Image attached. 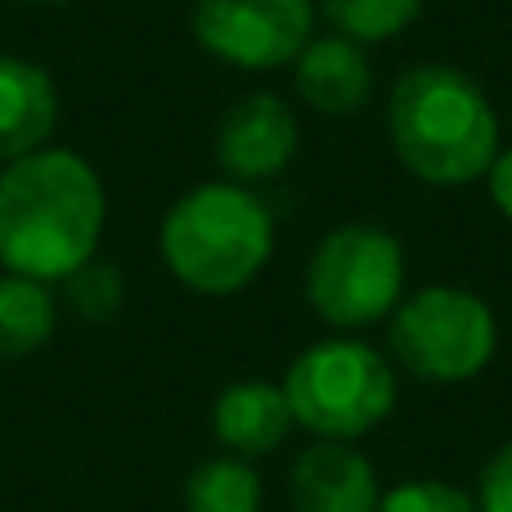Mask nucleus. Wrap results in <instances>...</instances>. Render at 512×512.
Masks as SVG:
<instances>
[{
    "label": "nucleus",
    "mask_w": 512,
    "mask_h": 512,
    "mask_svg": "<svg viewBox=\"0 0 512 512\" xmlns=\"http://www.w3.org/2000/svg\"><path fill=\"white\" fill-rule=\"evenodd\" d=\"M104 180L81 153L41 149L0 176V265L36 283H63L95 261L104 239Z\"/></svg>",
    "instance_id": "obj_1"
},
{
    "label": "nucleus",
    "mask_w": 512,
    "mask_h": 512,
    "mask_svg": "<svg viewBox=\"0 0 512 512\" xmlns=\"http://www.w3.org/2000/svg\"><path fill=\"white\" fill-rule=\"evenodd\" d=\"M387 135L400 167L432 189L477 185L504 149L490 95L454 63H414L391 86Z\"/></svg>",
    "instance_id": "obj_2"
},
{
    "label": "nucleus",
    "mask_w": 512,
    "mask_h": 512,
    "mask_svg": "<svg viewBox=\"0 0 512 512\" xmlns=\"http://www.w3.org/2000/svg\"><path fill=\"white\" fill-rule=\"evenodd\" d=\"M158 248L176 283H185L189 292L230 297L270 265L274 216L256 189L234 180H207L167 207Z\"/></svg>",
    "instance_id": "obj_3"
},
{
    "label": "nucleus",
    "mask_w": 512,
    "mask_h": 512,
    "mask_svg": "<svg viewBox=\"0 0 512 512\" xmlns=\"http://www.w3.org/2000/svg\"><path fill=\"white\" fill-rule=\"evenodd\" d=\"M292 423L315 441H346L378 432L400 396L396 364L360 337H324L306 346L283 373Z\"/></svg>",
    "instance_id": "obj_4"
},
{
    "label": "nucleus",
    "mask_w": 512,
    "mask_h": 512,
    "mask_svg": "<svg viewBox=\"0 0 512 512\" xmlns=\"http://www.w3.org/2000/svg\"><path fill=\"white\" fill-rule=\"evenodd\" d=\"M391 364L432 387H459L486 373L499 351V319L490 301L459 283H427L405 292L387 328Z\"/></svg>",
    "instance_id": "obj_5"
},
{
    "label": "nucleus",
    "mask_w": 512,
    "mask_h": 512,
    "mask_svg": "<svg viewBox=\"0 0 512 512\" xmlns=\"http://www.w3.org/2000/svg\"><path fill=\"white\" fill-rule=\"evenodd\" d=\"M306 301L333 333H364L405 301V248L382 225H337L306 261Z\"/></svg>",
    "instance_id": "obj_6"
},
{
    "label": "nucleus",
    "mask_w": 512,
    "mask_h": 512,
    "mask_svg": "<svg viewBox=\"0 0 512 512\" xmlns=\"http://www.w3.org/2000/svg\"><path fill=\"white\" fill-rule=\"evenodd\" d=\"M315 23V0H198L189 18L194 41L243 72L288 68L310 45Z\"/></svg>",
    "instance_id": "obj_7"
},
{
    "label": "nucleus",
    "mask_w": 512,
    "mask_h": 512,
    "mask_svg": "<svg viewBox=\"0 0 512 512\" xmlns=\"http://www.w3.org/2000/svg\"><path fill=\"white\" fill-rule=\"evenodd\" d=\"M301 122L279 95H243L216 126V167L234 185H270L297 162Z\"/></svg>",
    "instance_id": "obj_8"
},
{
    "label": "nucleus",
    "mask_w": 512,
    "mask_h": 512,
    "mask_svg": "<svg viewBox=\"0 0 512 512\" xmlns=\"http://www.w3.org/2000/svg\"><path fill=\"white\" fill-rule=\"evenodd\" d=\"M292 512H378V468L360 445L310 441L288 468Z\"/></svg>",
    "instance_id": "obj_9"
},
{
    "label": "nucleus",
    "mask_w": 512,
    "mask_h": 512,
    "mask_svg": "<svg viewBox=\"0 0 512 512\" xmlns=\"http://www.w3.org/2000/svg\"><path fill=\"white\" fill-rule=\"evenodd\" d=\"M292 86L301 104L324 117H355L373 99V63L369 50L346 36H310V45L292 59Z\"/></svg>",
    "instance_id": "obj_10"
},
{
    "label": "nucleus",
    "mask_w": 512,
    "mask_h": 512,
    "mask_svg": "<svg viewBox=\"0 0 512 512\" xmlns=\"http://www.w3.org/2000/svg\"><path fill=\"white\" fill-rule=\"evenodd\" d=\"M59 126V90L50 72L32 59L0 54V162H18L27 153L50 149Z\"/></svg>",
    "instance_id": "obj_11"
},
{
    "label": "nucleus",
    "mask_w": 512,
    "mask_h": 512,
    "mask_svg": "<svg viewBox=\"0 0 512 512\" xmlns=\"http://www.w3.org/2000/svg\"><path fill=\"white\" fill-rule=\"evenodd\" d=\"M292 409L279 382H230L212 405V432L225 445V454L239 459H265L292 436Z\"/></svg>",
    "instance_id": "obj_12"
},
{
    "label": "nucleus",
    "mask_w": 512,
    "mask_h": 512,
    "mask_svg": "<svg viewBox=\"0 0 512 512\" xmlns=\"http://www.w3.org/2000/svg\"><path fill=\"white\" fill-rule=\"evenodd\" d=\"M59 328V301L50 283L0 274V360H27Z\"/></svg>",
    "instance_id": "obj_13"
},
{
    "label": "nucleus",
    "mask_w": 512,
    "mask_h": 512,
    "mask_svg": "<svg viewBox=\"0 0 512 512\" xmlns=\"http://www.w3.org/2000/svg\"><path fill=\"white\" fill-rule=\"evenodd\" d=\"M261 477L239 454H212L185 481V512H261Z\"/></svg>",
    "instance_id": "obj_14"
},
{
    "label": "nucleus",
    "mask_w": 512,
    "mask_h": 512,
    "mask_svg": "<svg viewBox=\"0 0 512 512\" xmlns=\"http://www.w3.org/2000/svg\"><path fill=\"white\" fill-rule=\"evenodd\" d=\"M315 5L328 32L369 50V45H387L400 32H409L427 0H315Z\"/></svg>",
    "instance_id": "obj_15"
},
{
    "label": "nucleus",
    "mask_w": 512,
    "mask_h": 512,
    "mask_svg": "<svg viewBox=\"0 0 512 512\" xmlns=\"http://www.w3.org/2000/svg\"><path fill=\"white\" fill-rule=\"evenodd\" d=\"M63 297H68V310L90 324H104L122 310V297H126V283H122V270L108 261H86L81 270H72L63 279Z\"/></svg>",
    "instance_id": "obj_16"
},
{
    "label": "nucleus",
    "mask_w": 512,
    "mask_h": 512,
    "mask_svg": "<svg viewBox=\"0 0 512 512\" xmlns=\"http://www.w3.org/2000/svg\"><path fill=\"white\" fill-rule=\"evenodd\" d=\"M378 512H481L477 495L445 481H405L396 490H382Z\"/></svg>",
    "instance_id": "obj_17"
},
{
    "label": "nucleus",
    "mask_w": 512,
    "mask_h": 512,
    "mask_svg": "<svg viewBox=\"0 0 512 512\" xmlns=\"http://www.w3.org/2000/svg\"><path fill=\"white\" fill-rule=\"evenodd\" d=\"M477 508L481 512H512V441H504L486 459L477 477Z\"/></svg>",
    "instance_id": "obj_18"
},
{
    "label": "nucleus",
    "mask_w": 512,
    "mask_h": 512,
    "mask_svg": "<svg viewBox=\"0 0 512 512\" xmlns=\"http://www.w3.org/2000/svg\"><path fill=\"white\" fill-rule=\"evenodd\" d=\"M486 189H490V203H495L499 212L512 221V144H508V149H499V158L490 162Z\"/></svg>",
    "instance_id": "obj_19"
},
{
    "label": "nucleus",
    "mask_w": 512,
    "mask_h": 512,
    "mask_svg": "<svg viewBox=\"0 0 512 512\" xmlns=\"http://www.w3.org/2000/svg\"><path fill=\"white\" fill-rule=\"evenodd\" d=\"M23 5H63V0H23Z\"/></svg>",
    "instance_id": "obj_20"
}]
</instances>
